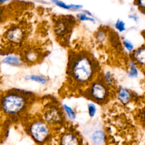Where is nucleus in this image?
<instances>
[{"label": "nucleus", "instance_id": "obj_1", "mask_svg": "<svg viewBox=\"0 0 145 145\" xmlns=\"http://www.w3.org/2000/svg\"><path fill=\"white\" fill-rule=\"evenodd\" d=\"M98 71L97 62L86 53L73 54L69 59L68 79L78 87H83L92 82Z\"/></svg>", "mask_w": 145, "mask_h": 145}, {"label": "nucleus", "instance_id": "obj_2", "mask_svg": "<svg viewBox=\"0 0 145 145\" xmlns=\"http://www.w3.org/2000/svg\"><path fill=\"white\" fill-rule=\"evenodd\" d=\"M25 95L18 92L8 93L2 100L3 110L8 114H18L24 111L27 107L28 100Z\"/></svg>", "mask_w": 145, "mask_h": 145}, {"label": "nucleus", "instance_id": "obj_14", "mask_svg": "<svg viewBox=\"0 0 145 145\" xmlns=\"http://www.w3.org/2000/svg\"><path fill=\"white\" fill-rule=\"evenodd\" d=\"M129 67L128 76L130 78H136L138 75V70L137 67V65L132 60L129 62Z\"/></svg>", "mask_w": 145, "mask_h": 145}, {"label": "nucleus", "instance_id": "obj_19", "mask_svg": "<svg viewBox=\"0 0 145 145\" xmlns=\"http://www.w3.org/2000/svg\"><path fill=\"white\" fill-rule=\"evenodd\" d=\"M50 1L52 2L53 3H54L56 6H57L62 8H63L65 10H70L71 9L70 4H67L61 0H50Z\"/></svg>", "mask_w": 145, "mask_h": 145}, {"label": "nucleus", "instance_id": "obj_10", "mask_svg": "<svg viewBox=\"0 0 145 145\" xmlns=\"http://www.w3.org/2000/svg\"><path fill=\"white\" fill-rule=\"evenodd\" d=\"M40 58L39 52L35 49L27 50L24 54V61L29 63L36 62Z\"/></svg>", "mask_w": 145, "mask_h": 145}, {"label": "nucleus", "instance_id": "obj_18", "mask_svg": "<svg viewBox=\"0 0 145 145\" xmlns=\"http://www.w3.org/2000/svg\"><path fill=\"white\" fill-rule=\"evenodd\" d=\"M115 28L120 32H124L126 30V24L124 21L120 19H117L114 24Z\"/></svg>", "mask_w": 145, "mask_h": 145}, {"label": "nucleus", "instance_id": "obj_24", "mask_svg": "<svg viewBox=\"0 0 145 145\" xmlns=\"http://www.w3.org/2000/svg\"><path fill=\"white\" fill-rule=\"evenodd\" d=\"M71 9L74 10H77L83 8V6L81 5H76V4H70Z\"/></svg>", "mask_w": 145, "mask_h": 145}, {"label": "nucleus", "instance_id": "obj_4", "mask_svg": "<svg viewBox=\"0 0 145 145\" xmlns=\"http://www.w3.org/2000/svg\"><path fill=\"white\" fill-rule=\"evenodd\" d=\"M28 132L33 140L39 144H44L50 138V126L43 120H33L28 125Z\"/></svg>", "mask_w": 145, "mask_h": 145}, {"label": "nucleus", "instance_id": "obj_8", "mask_svg": "<svg viewBox=\"0 0 145 145\" xmlns=\"http://www.w3.org/2000/svg\"><path fill=\"white\" fill-rule=\"evenodd\" d=\"M131 60L137 65L144 67L145 62V48L143 45L141 47L133 50L131 52Z\"/></svg>", "mask_w": 145, "mask_h": 145}, {"label": "nucleus", "instance_id": "obj_23", "mask_svg": "<svg viewBox=\"0 0 145 145\" xmlns=\"http://www.w3.org/2000/svg\"><path fill=\"white\" fill-rule=\"evenodd\" d=\"M105 35L104 32H103V31H100V32L98 33V34L97 35V37L98 38V40L100 41H103L104 40H105Z\"/></svg>", "mask_w": 145, "mask_h": 145}, {"label": "nucleus", "instance_id": "obj_3", "mask_svg": "<svg viewBox=\"0 0 145 145\" xmlns=\"http://www.w3.org/2000/svg\"><path fill=\"white\" fill-rule=\"evenodd\" d=\"M86 96L93 102L99 104L107 103L110 96L109 86L103 78L95 80L90 83V85L85 92Z\"/></svg>", "mask_w": 145, "mask_h": 145}, {"label": "nucleus", "instance_id": "obj_26", "mask_svg": "<svg viewBox=\"0 0 145 145\" xmlns=\"http://www.w3.org/2000/svg\"><path fill=\"white\" fill-rule=\"evenodd\" d=\"M9 0H0V6L5 3L6 2H8Z\"/></svg>", "mask_w": 145, "mask_h": 145}, {"label": "nucleus", "instance_id": "obj_16", "mask_svg": "<svg viewBox=\"0 0 145 145\" xmlns=\"http://www.w3.org/2000/svg\"><path fill=\"white\" fill-rule=\"evenodd\" d=\"M104 82L109 86H112L114 83V79L112 74L110 71H106L104 74L103 78Z\"/></svg>", "mask_w": 145, "mask_h": 145}, {"label": "nucleus", "instance_id": "obj_15", "mask_svg": "<svg viewBox=\"0 0 145 145\" xmlns=\"http://www.w3.org/2000/svg\"><path fill=\"white\" fill-rule=\"evenodd\" d=\"M63 108L69 119L71 120H74L76 118L75 112L69 105L67 104H63Z\"/></svg>", "mask_w": 145, "mask_h": 145}, {"label": "nucleus", "instance_id": "obj_20", "mask_svg": "<svg viewBox=\"0 0 145 145\" xmlns=\"http://www.w3.org/2000/svg\"><path fill=\"white\" fill-rule=\"evenodd\" d=\"M96 106L93 103H89L88 105V112L89 117H93L96 113Z\"/></svg>", "mask_w": 145, "mask_h": 145}, {"label": "nucleus", "instance_id": "obj_22", "mask_svg": "<svg viewBox=\"0 0 145 145\" xmlns=\"http://www.w3.org/2000/svg\"><path fill=\"white\" fill-rule=\"evenodd\" d=\"M136 3L140 9H142L143 11L144 10L145 0H136Z\"/></svg>", "mask_w": 145, "mask_h": 145}, {"label": "nucleus", "instance_id": "obj_12", "mask_svg": "<svg viewBox=\"0 0 145 145\" xmlns=\"http://www.w3.org/2000/svg\"><path fill=\"white\" fill-rule=\"evenodd\" d=\"M105 133L102 130H95L91 135V139L95 145H102L105 142Z\"/></svg>", "mask_w": 145, "mask_h": 145}, {"label": "nucleus", "instance_id": "obj_17", "mask_svg": "<svg viewBox=\"0 0 145 145\" xmlns=\"http://www.w3.org/2000/svg\"><path fill=\"white\" fill-rule=\"evenodd\" d=\"M76 18L80 21H89L92 23H95V20L92 17L85 12H80L77 14Z\"/></svg>", "mask_w": 145, "mask_h": 145}, {"label": "nucleus", "instance_id": "obj_9", "mask_svg": "<svg viewBox=\"0 0 145 145\" xmlns=\"http://www.w3.org/2000/svg\"><path fill=\"white\" fill-rule=\"evenodd\" d=\"M117 98L123 105H127L132 99V93L127 88L121 87L117 91Z\"/></svg>", "mask_w": 145, "mask_h": 145}, {"label": "nucleus", "instance_id": "obj_5", "mask_svg": "<svg viewBox=\"0 0 145 145\" xmlns=\"http://www.w3.org/2000/svg\"><path fill=\"white\" fill-rule=\"evenodd\" d=\"M44 121L49 126H59L63 123V116L59 108L54 104H49L44 111Z\"/></svg>", "mask_w": 145, "mask_h": 145}, {"label": "nucleus", "instance_id": "obj_27", "mask_svg": "<svg viewBox=\"0 0 145 145\" xmlns=\"http://www.w3.org/2000/svg\"><path fill=\"white\" fill-rule=\"evenodd\" d=\"M2 14H3V11H2V10L1 9V8L0 7V19L1 18H2Z\"/></svg>", "mask_w": 145, "mask_h": 145}, {"label": "nucleus", "instance_id": "obj_6", "mask_svg": "<svg viewBox=\"0 0 145 145\" xmlns=\"http://www.w3.org/2000/svg\"><path fill=\"white\" fill-rule=\"evenodd\" d=\"M25 33L23 29L19 26H11L7 29L5 33V39L11 44H19L24 40Z\"/></svg>", "mask_w": 145, "mask_h": 145}, {"label": "nucleus", "instance_id": "obj_25", "mask_svg": "<svg viewBox=\"0 0 145 145\" xmlns=\"http://www.w3.org/2000/svg\"><path fill=\"white\" fill-rule=\"evenodd\" d=\"M128 16H129V19L133 20L134 22H137L138 18H137V17L136 16H135V15H134L133 14H130V15H129Z\"/></svg>", "mask_w": 145, "mask_h": 145}, {"label": "nucleus", "instance_id": "obj_13", "mask_svg": "<svg viewBox=\"0 0 145 145\" xmlns=\"http://www.w3.org/2000/svg\"><path fill=\"white\" fill-rule=\"evenodd\" d=\"M25 79L26 80L34 81L41 84H45L47 83V79L45 77L36 74H31L27 75L25 77Z\"/></svg>", "mask_w": 145, "mask_h": 145}, {"label": "nucleus", "instance_id": "obj_11", "mask_svg": "<svg viewBox=\"0 0 145 145\" xmlns=\"http://www.w3.org/2000/svg\"><path fill=\"white\" fill-rule=\"evenodd\" d=\"M2 62L3 63L14 66H19L23 64V60L20 57L15 55L7 56L2 59Z\"/></svg>", "mask_w": 145, "mask_h": 145}, {"label": "nucleus", "instance_id": "obj_7", "mask_svg": "<svg viewBox=\"0 0 145 145\" xmlns=\"http://www.w3.org/2000/svg\"><path fill=\"white\" fill-rule=\"evenodd\" d=\"M59 145H80V142L75 134L66 132L60 138Z\"/></svg>", "mask_w": 145, "mask_h": 145}, {"label": "nucleus", "instance_id": "obj_21", "mask_svg": "<svg viewBox=\"0 0 145 145\" xmlns=\"http://www.w3.org/2000/svg\"><path fill=\"white\" fill-rule=\"evenodd\" d=\"M122 44L123 45V46L125 47V48L126 49V50L127 51H128L129 52H132L134 50V45L133 44V43L127 39H124L123 40Z\"/></svg>", "mask_w": 145, "mask_h": 145}]
</instances>
